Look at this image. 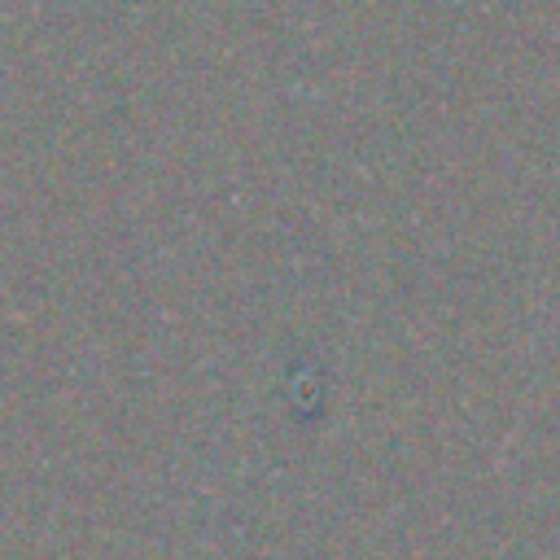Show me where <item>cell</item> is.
Wrapping results in <instances>:
<instances>
[]
</instances>
